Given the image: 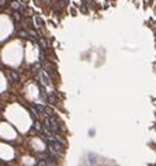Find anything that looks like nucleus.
<instances>
[{
	"label": "nucleus",
	"instance_id": "1",
	"mask_svg": "<svg viewBox=\"0 0 156 166\" xmlns=\"http://www.w3.org/2000/svg\"><path fill=\"white\" fill-rule=\"evenodd\" d=\"M46 145H48V149H49L52 153H63V142L60 141H56V139H52V141H46Z\"/></svg>",
	"mask_w": 156,
	"mask_h": 166
},
{
	"label": "nucleus",
	"instance_id": "2",
	"mask_svg": "<svg viewBox=\"0 0 156 166\" xmlns=\"http://www.w3.org/2000/svg\"><path fill=\"white\" fill-rule=\"evenodd\" d=\"M44 127H45L46 129H49L51 132H56V131L59 129V127H58V124H56V121L54 120V118H51V117H46L45 118Z\"/></svg>",
	"mask_w": 156,
	"mask_h": 166
},
{
	"label": "nucleus",
	"instance_id": "3",
	"mask_svg": "<svg viewBox=\"0 0 156 166\" xmlns=\"http://www.w3.org/2000/svg\"><path fill=\"white\" fill-rule=\"evenodd\" d=\"M32 111H34L35 117L45 114V106H42V104H32Z\"/></svg>",
	"mask_w": 156,
	"mask_h": 166
},
{
	"label": "nucleus",
	"instance_id": "4",
	"mask_svg": "<svg viewBox=\"0 0 156 166\" xmlns=\"http://www.w3.org/2000/svg\"><path fill=\"white\" fill-rule=\"evenodd\" d=\"M9 78H10V80H11L13 83H16V82H19V80H20V73L17 72V70H10Z\"/></svg>",
	"mask_w": 156,
	"mask_h": 166
},
{
	"label": "nucleus",
	"instance_id": "5",
	"mask_svg": "<svg viewBox=\"0 0 156 166\" xmlns=\"http://www.w3.org/2000/svg\"><path fill=\"white\" fill-rule=\"evenodd\" d=\"M44 69L46 70V75H49V76H54L55 75V70H54V66H51V65L46 64L45 66H44Z\"/></svg>",
	"mask_w": 156,
	"mask_h": 166
},
{
	"label": "nucleus",
	"instance_id": "6",
	"mask_svg": "<svg viewBox=\"0 0 156 166\" xmlns=\"http://www.w3.org/2000/svg\"><path fill=\"white\" fill-rule=\"evenodd\" d=\"M41 80H42V83H45V86L51 84L49 78H48V75H46V72H42V73H41Z\"/></svg>",
	"mask_w": 156,
	"mask_h": 166
},
{
	"label": "nucleus",
	"instance_id": "7",
	"mask_svg": "<svg viewBox=\"0 0 156 166\" xmlns=\"http://www.w3.org/2000/svg\"><path fill=\"white\" fill-rule=\"evenodd\" d=\"M40 93H41V99L44 100V102H48V93L45 92V89L42 87V86H40Z\"/></svg>",
	"mask_w": 156,
	"mask_h": 166
},
{
	"label": "nucleus",
	"instance_id": "8",
	"mask_svg": "<svg viewBox=\"0 0 156 166\" xmlns=\"http://www.w3.org/2000/svg\"><path fill=\"white\" fill-rule=\"evenodd\" d=\"M48 102H49L51 104H54V103L56 102V96H55V93H48Z\"/></svg>",
	"mask_w": 156,
	"mask_h": 166
},
{
	"label": "nucleus",
	"instance_id": "9",
	"mask_svg": "<svg viewBox=\"0 0 156 166\" xmlns=\"http://www.w3.org/2000/svg\"><path fill=\"white\" fill-rule=\"evenodd\" d=\"M45 114L48 115V117H51V118H54V117H55L54 110H52V108H49V107H45Z\"/></svg>",
	"mask_w": 156,
	"mask_h": 166
},
{
	"label": "nucleus",
	"instance_id": "10",
	"mask_svg": "<svg viewBox=\"0 0 156 166\" xmlns=\"http://www.w3.org/2000/svg\"><path fill=\"white\" fill-rule=\"evenodd\" d=\"M11 7H13L14 10H20L23 6L20 4V1H17V0H14V1H11Z\"/></svg>",
	"mask_w": 156,
	"mask_h": 166
},
{
	"label": "nucleus",
	"instance_id": "11",
	"mask_svg": "<svg viewBox=\"0 0 156 166\" xmlns=\"http://www.w3.org/2000/svg\"><path fill=\"white\" fill-rule=\"evenodd\" d=\"M35 23L38 24V27H44V25H45V23H44V20L41 19V17H35Z\"/></svg>",
	"mask_w": 156,
	"mask_h": 166
},
{
	"label": "nucleus",
	"instance_id": "12",
	"mask_svg": "<svg viewBox=\"0 0 156 166\" xmlns=\"http://www.w3.org/2000/svg\"><path fill=\"white\" fill-rule=\"evenodd\" d=\"M40 45H41V49H44V48L48 46V44H46V41L44 40V38H40Z\"/></svg>",
	"mask_w": 156,
	"mask_h": 166
},
{
	"label": "nucleus",
	"instance_id": "13",
	"mask_svg": "<svg viewBox=\"0 0 156 166\" xmlns=\"http://www.w3.org/2000/svg\"><path fill=\"white\" fill-rule=\"evenodd\" d=\"M13 19L16 20V21H20V20H21V16H20L19 13H17V10H16V11L13 13Z\"/></svg>",
	"mask_w": 156,
	"mask_h": 166
},
{
	"label": "nucleus",
	"instance_id": "14",
	"mask_svg": "<svg viewBox=\"0 0 156 166\" xmlns=\"http://www.w3.org/2000/svg\"><path fill=\"white\" fill-rule=\"evenodd\" d=\"M34 128L37 129V131H40V129H41V123H38V121H35V123H34Z\"/></svg>",
	"mask_w": 156,
	"mask_h": 166
},
{
	"label": "nucleus",
	"instance_id": "15",
	"mask_svg": "<svg viewBox=\"0 0 156 166\" xmlns=\"http://www.w3.org/2000/svg\"><path fill=\"white\" fill-rule=\"evenodd\" d=\"M6 4H7V1H6V0H0V7H4Z\"/></svg>",
	"mask_w": 156,
	"mask_h": 166
},
{
	"label": "nucleus",
	"instance_id": "16",
	"mask_svg": "<svg viewBox=\"0 0 156 166\" xmlns=\"http://www.w3.org/2000/svg\"><path fill=\"white\" fill-rule=\"evenodd\" d=\"M25 23L30 24V25H32V24H34V21H32V19H27V20H25Z\"/></svg>",
	"mask_w": 156,
	"mask_h": 166
},
{
	"label": "nucleus",
	"instance_id": "17",
	"mask_svg": "<svg viewBox=\"0 0 156 166\" xmlns=\"http://www.w3.org/2000/svg\"><path fill=\"white\" fill-rule=\"evenodd\" d=\"M37 1H38V3H40V1H41V0H37Z\"/></svg>",
	"mask_w": 156,
	"mask_h": 166
},
{
	"label": "nucleus",
	"instance_id": "18",
	"mask_svg": "<svg viewBox=\"0 0 156 166\" xmlns=\"http://www.w3.org/2000/svg\"><path fill=\"white\" fill-rule=\"evenodd\" d=\"M23 1H28V0H23Z\"/></svg>",
	"mask_w": 156,
	"mask_h": 166
}]
</instances>
